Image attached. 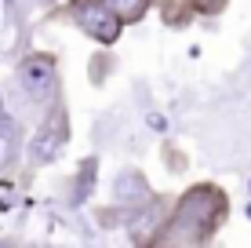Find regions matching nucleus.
<instances>
[{"label": "nucleus", "instance_id": "obj_2", "mask_svg": "<svg viewBox=\"0 0 251 248\" xmlns=\"http://www.w3.org/2000/svg\"><path fill=\"white\" fill-rule=\"evenodd\" d=\"M76 22H80L95 40H102V44H113L120 37V26H124L106 0H84V4H76Z\"/></svg>", "mask_w": 251, "mask_h": 248}, {"label": "nucleus", "instance_id": "obj_9", "mask_svg": "<svg viewBox=\"0 0 251 248\" xmlns=\"http://www.w3.org/2000/svg\"><path fill=\"white\" fill-rule=\"evenodd\" d=\"M76 4H84V0H76Z\"/></svg>", "mask_w": 251, "mask_h": 248}, {"label": "nucleus", "instance_id": "obj_6", "mask_svg": "<svg viewBox=\"0 0 251 248\" xmlns=\"http://www.w3.org/2000/svg\"><path fill=\"white\" fill-rule=\"evenodd\" d=\"M109 7H113V15L120 22H138L146 15V7H150V0H106Z\"/></svg>", "mask_w": 251, "mask_h": 248}, {"label": "nucleus", "instance_id": "obj_1", "mask_svg": "<svg viewBox=\"0 0 251 248\" xmlns=\"http://www.w3.org/2000/svg\"><path fill=\"white\" fill-rule=\"evenodd\" d=\"M226 193L219 186H193L175 204L168 230L157 234V245H201L226 223Z\"/></svg>", "mask_w": 251, "mask_h": 248}, {"label": "nucleus", "instance_id": "obj_5", "mask_svg": "<svg viewBox=\"0 0 251 248\" xmlns=\"http://www.w3.org/2000/svg\"><path fill=\"white\" fill-rule=\"evenodd\" d=\"M58 146H62V117H55L51 124L40 128L37 142H33V157H37V161H48V157H55Z\"/></svg>", "mask_w": 251, "mask_h": 248}, {"label": "nucleus", "instance_id": "obj_7", "mask_svg": "<svg viewBox=\"0 0 251 248\" xmlns=\"http://www.w3.org/2000/svg\"><path fill=\"white\" fill-rule=\"evenodd\" d=\"M222 4H226V0H193V7H197L201 15H219Z\"/></svg>", "mask_w": 251, "mask_h": 248}, {"label": "nucleus", "instance_id": "obj_8", "mask_svg": "<svg viewBox=\"0 0 251 248\" xmlns=\"http://www.w3.org/2000/svg\"><path fill=\"white\" fill-rule=\"evenodd\" d=\"M146 121H150V128H157V132H164V117H160V113H150Z\"/></svg>", "mask_w": 251, "mask_h": 248}, {"label": "nucleus", "instance_id": "obj_4", "mask_svg": "<svg viewBox=\"0 0 251 248\" xmlns=\"http://www.w3.org/2000/svg\"><path fill=\"white\" fill-rule=\"evenodd\" d=\"M19 146H22V128H19V121H11V117H0V172L15 165V157H19Z\"/></svg>", "mask_w": 251, "mask_h": 248}, {"label": "nucleus", "instance_id": "obj_3", "mask_svg": "<svg viewBox=\"0 0 251 248\" xmlns=\"http://www.w3.org/2000/svg\"><path fill=\"white\" fill-rule=\"evenodd\" d=\"M19 81H22L25 95H29L33 102H44V99L55 95V62L44 58V55L25 58L22 70H19Z\"/></svg>", "mask_w": 251, "mask_h": 248}]
</instances>
